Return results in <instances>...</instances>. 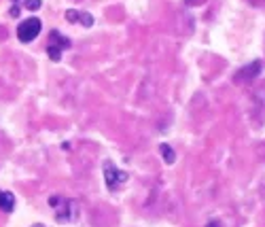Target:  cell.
<instances>
[{"label":"cell","instance_id":"cell-12","mask_svg":"<svg viewBox=\"0 0 265 227\" xmlns=\"http://www.w3.org/2000/svg\"><path fill=\"white\" fill-rule=\"evenodd\" d=\"M60 202H62L60 196H51V198H49V206H53V208H55V206L60 204Z\"/></svg>","mask_w":265,"mask_h":227},{"label":"cell","instance_id":"cell-11","mask_svg":"<svg viewBox=\"0 0 265 227\" xmlns=\"http://www.w3.org/2000/svg\"><path fill=\"white\" fill-rule=\"evenodd\" d=\"M24 6L28 11H36V9H41V6H43V0H25Z\"/></svg>","mask_w":265,"mask_h":227},{"label":"cell","instance_id":"cell-2","mask_svg":"<svg viewBox=\"0 0 265 227\" xmlns=\"http://www.w3.org/2000/svg\"><path fill=\"white\" fill-rule=\"evenodd\" d=\"M261 70H263V62L261 60H255V62H250L244 68L238 70V73L234 75V81L236 83H250V81H255L257 76L261 75Z\"/></svg>","mask_w":265,"mask_h":227},{"label":"cell","instance_id":"cell-1","mask_svg":"<svg viewBox=\"0 0 265 227\" xmlns=\"http://www.w3.org/2000/svg\"><path fill=\"white\" fill-rule=\"evenodd\" d=\"M41 30H43L41 19H38V17H28V19H24V22L19 24V28H17V38H19L22 43H32L38 34H41Z\"/></svg>","mask_w":265,"mask_h":227},{"label":"cell","instance_id":"cell-9","mask_svg":"<svg viewBox=\"0 0 265 227\" xmlns=\"http://www.w3.org/2000/svg\"><path fill=\"white\" fill-rule=\"evenodd\" d=\"M79 24H83L85 28H92V25H94V17H92V13L81 11V19H79Z\"/></svg>","mask_w":265,"mask_h":227},{"label":"cell","instance_id":"cell-3","mask_svg":"<svg viewBox=\"0 0 265 227\" xmlns=\"http://www.w3.org/2000/svg\"><path fill=\"white\" fill-rule=\"evenodd\" d=\"M104 180H106V187H108V189L115 191L121 183H125V180H127V174L121 172V170H117L113 161H104Z\"/></svg>","mask_w":265,"mask_h":227},{"label":"cell","instance_id":"cell-5","mask_svg":"<svg viewBox=\"0 0 265 227\" xmlns=\"http://www.w3.org/2000/svg\"><path fill=\"white\" fill-rule=\"evenodd\" d=\"M13 208H15V196L11 191H0V210L13 212Z\"/></svg>","mask_w":265,"mask_h":227},{"label":"cell","instance_id":"cell-8","mask_svg":"<svg viewBox=\"0 0 265 227\" xmlns=\"http://www.w3.org/2000/svg\"><path fill=\"white\" fill-rule=\"evenodd\" d=\"M47 53H49V60H53V62L62 60V49L57 45H47Z\"/></svg>","mask_w":265,"mask_h":227},{"label":"cell","instance_id":"cell-15","mask_svg":"<svg viewBox=\"0 0 265 227\" xmlns=\"http://www.w3.org/2000/svg\"><path fill=\"white\" fill-rule=\"evenodd\" d=\"M32 227H45V225H41V223H36V225H32Z\"/></svg>","mask_w":265,"mask_h":227},{"label":"cell","instance_id":"cell-13","mask_svg":"<svg viewBox=\"0 0 265 227\" xmlns=\"http://www.w3.org/2000/svg\"><path fill=\"white\" fill-rule=\"evenodd\" d=\"M19 11H22V9H19V4H13V6H11V11H9V13H11V17H19Z\"/></svg>","mask_w":265,"mask_h":227},{"label":"cell","instance_id":"cell-7","mask_svg":"<svg viewBox=\"0 0 265 227\" xmlns=\"http://www.w3.org/2000/svg\"><path fill=\"white\" fill-rule=\"evenodd\" d=\"M159 153H161V157H164V161H166L168 166L176 161V153H174V151H172V147H170V145H166V142H164V145H159Z\"/></svg>","mask_w":265,"mask_h":227},{"label":"cell","instance_id":"cell-4","mask_svg":"<svg viewBox=\"0 0 265 227\" xmlns=\"http://www.w3.org/2000/svg\"><path fill=\"white\" fill-rule=\"evenodd\" d=\"M57 212H55V219L60 223H72L76 221V215H79V208H76V204L74 202H70V200H64L62 198V202L55 206Z\"/></svg>","mask_w":265,"mask_h":227},{"label":"cell","instance_id":"cell-10","mask_svg":"<svg viewBox=\"0 0 265 227\" xmlns=\"http://www.w3.org/2000/svg\"><path fill=\"white\" fill-rule=\"evenodd\" d=\"M79 19H81V11H76V9H68V11H66V22L76 24Z\"/></svg>","mask_w":265,"mask_h":227},{"label":"cell","instance_id":"cell-6","mask_svg":"<svg viewBox=\"0 0 265 227\" xmlns=\"http://www.w3.org/2000/svg\"><path fill=\"white\" fill-rule=\"evenodd\" d=\"M49 45H57V47H60L62 51L64 49H68L70 47V41L66 36H62L60 32H51V36H49Z\"/></svg>","mask_w":265,"mask_h":227},{"label":"cell","instance_id":"cell-14","mask_svg":"<svg viewBox=\"0 0 265 227\" xmlns=\"http://www.w3.org/2000/svg\"><path fill=\"white\" fill-rule=\"evenodd\" d=\"M206 227H223V225H221V221H210Z\"/></svg>","mask_w":265,"mask_h":227}]
</instances>
